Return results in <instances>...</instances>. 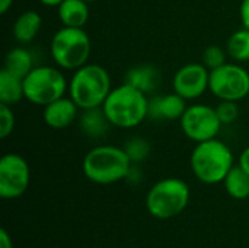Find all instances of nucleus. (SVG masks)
Returning a JSON list of instances; mask_svg holds the SVG:
<instances>
[{"label":"nucleus","mask_w":249,"mask_h":248,"mask_svg":"<svg viewBox=\"0 0 249 248\" xmlns=\"http://www.w3.org/2000/svg\"><path fill=\"white\" fill-rule=\"evenodd\" d=\"M102 108L111 126L133 129L149 117V98L140 89L124 82L111 89Z\"/></svg>","instance_id":"f257e3e1"},{"label":"nucleus","mask_w":249,"mask_h":248,"mask_svg":"<svg viewBox=\"0 0 249 248\" xmlns=\"http://www.w3.org/2000/svg\"><path fill=\"white\" fill-rule=\"evenodd\" d=\"M131 164L124 148L101 145L85 155L82 170L85 177L92 183L107 186L128 178Z\"/></svg>","instance_id":"f03ea898"},{"label":"nucleus","mask_w":249,"mask_h":248,"mask_svg":"<svg viewBox=\"0 0 249 248\" xmlns=\"http://www.w3.org/2000/svg\"><path fill=\"white\" fill-rule=\"evenodd\" d=\"M190 164L196 178L204 184L223 183L235 165L231 148L217 137L197 143L191 152Z\"/></svg>","instance_id":"7ed1b4c3"},{"label":"nucleus","mask_w":249,"mask_h":248,"mask_svg":"<svg viewBox=\"0 0 249 248\" xmlns=\"http://www.w3.org/2000/svg\"><path fill=\"white\" fill-rule=\"evenodd\" d=\"M111 89V77L107 69L86 63L73 72L69 83V96L80 110H90L102 107Z\"/></svg>","instance_id":"20e7f679"},{"label":"nucleus","mask_w":249,"mask_h":248,"mask_svg":"<svg viewBox=\"0 0 249 248\" xmlns=\"http://www.w3.org/2000/svg\"><path fill=\"white\" fill-rule=\"evenodd\" d=\"M190 202L188 184L175 177L159 180L146 196V209L156 219H171L185 210Z\"/></svg>","instance_id":"39448f33"},{"label":"nucleus","mask_w":249,"mask_h":248,"mask_svg":"<svg viewBox=\"0 0 249 248\" xmlns=\"http://www.w3.org/2000/svg\"><path fill=\"white\" fill-rule=\"evenodd\" d=\"M92 42L83 28H60L51 38L50 53L54 63L64 70H77L90 57Z\"/></svg>","instance_id":"423d86ee"},{"label":"nucleus","mask_w":249,"mask_h":248,"mask_svg":"<svg viewBox=\"0 0 249 248\" xmlns=\"http://www.w3.org/2000/svg\"><path fill=\"white\" fill-rule=\"evenodd\" d=\"M67 91V79L57 67L35 66L23 77L25 99L39 107H45L50 102L64 96Z\"/></svg>","instance_id":"0eeeda50"},{"label":"nucleus","mask_w":249,"mask_h":248,"mask_svg":"<svg viewBox=\"0 0 249 248\" xmlns=\"http://www.w3.org/2000/svg\"><path fill=\"white\" fill-rule=\"evenodd\" d=\"M210 92L220 101H241L249 94V72L239 63H225L210 70Z\"/></svg>","instance_id":"6e6552de"},{"label":"nucleus","mask_w":249,"mask_h":248,"mask_svg":"<svg viewBox=\"0 0 249 248\" xmlns=\"http://www.w3.org/2000/svg\"><path fill=\"white\" fill-rule=\"evenodd\" d=\"M179 124L182 133L196 143L214 139L223 126L216 108L206 104L190 105L181 117Z\"/></svg>","instance_id":"1a4fd4ad"},{"label":"nucleus","mask_w":249,"mask_h":248,"mask_svg":"<svg viewBox=\"0 0 249 248\" xmlns=\"http://www.w3.org/2000/svg\"><path fill=\"white\" fill-rule=\"evenodd\" d=\"M31 171L26 159L19 153H6L0 159V197L13 200L25 194L29 187Z\"/></svg>","instance_id":"9d476101"},{"label":"nucleus","mask_w":249,"mask_h":248,"mask_svg":"<svg viewBox=\"0 0 249 248\" xmlns=\"http://www.w3.org/2000/svg\"><path fill=\"white\" fill-rule=\"evenodd\" d=\"M210 70L203 63H188L177 70L172 88L174 92L187 101L200 98L209 89Z\"/></svg>","instance_id":"9b49d317"},{"label":"nucleus","mask_w":249,"mask_h":248,"mask_svg":"<svg viewBox=\"0 0 249 248\" xmlns=\"http://www.w3.org/2000/svg\"><path fill=\"white\" fill-rule=\"evenodd\" d=\"M187 108V99H184L177 92L149 98V118H153L156 121L181 120Z\"/></svg>","instance_id":"f8f14e48"},{"label":"nucleus","mask_w":249,"mask_h":248,"mask_svg":"<svg viewBox=\"0 0 249 248\" xmlns=\"http://www.w3.org/2000/svg\"><path fill=\"white\" fill-rule=\"evenodd\" d=\"M79 110L80 108L70 96H61L44 107L42 118L48 127L54 130H63L74 123Z\"/></svg>","instance_id":"ddd939ff"},{"label":"nucleus","mask_w":249,"mask_h":248,"mask_svg":"<svg viewBox=\"0 0 249 248\" xmlns=\"http://www.w3.org/2000/svg\"><path fill=\"white\" fill-rule=\"evenodd\" d=\"M124 82L149 95L159 88L160 70L153 64H139L127 70Z\"/></svg>","instance_id":"4468645a"},{"label":"nucleus","mask_w":249,"mask_h":248,"mask_svg":"<svg viewBox=\"0 0 249 248\" xmlns=\"http://www.w3.org/2000/svg\"><path fill=\"white\" fill-rule=\"evenodd\" d=\"M57 9L63 26L83 28L89 20V3L85 0H64Z\"/></svg>","instance_id":"2eb2a0df"},{"label":"nucleus","mask_w":249,"mask_h":248,"mask_svg":"<svg viewBox=\"0 0 249 248\" xmlns=\"http://www.w3.org/2000/svg\"><path fill=\"white\" fill-rule=\"evenodd\" d=\"M42 26V18L35 10L20 13L13 23V37L19 44H29L35 39Z\"/></svg>","instance_id":"dca6fc26"},{"label":"nucleus","mask_w":249,"mask_h":248,"mask_svg":"<svg viewBox=\"0 0 249 248\" xmlns=\"http://www.w3.org/2000/svg\"><path fill=\"white\" fill-rule=\"evenodd\" d=\"M111 127L109 120L107 118L104 108H90V110H82V117H80V129L82 132L92 137V139H99L104 137Z\"/></svg>","instance_id":"f3484780"},{"label":"nucleus","mask_w":249,"mask_h":248,"mask_svg":"<svg viewBox=\"0 0 249 248\" xmlns=\"http://www.w3.org/2000/svg\"><path fill=\"white\" fill-rule=\"evenodd\" d=\"M22 98H25L23 79L3 67L0 72V102L12 107Z\"/></svg>","instance_id":"a211bd4d"},{"label":"nucleus","mask_w":249,"mask_h":248,"mask_svg":"<svg viewBox=\"0 0 249 248\" xmlns=\"http://www.w3.org/2000/svg\"><path fill=\"white\" fill-rule=\"evenodd\" d=\"M6 70H9L10 73L19 76V77H25L35 66H34V57L32 54L23 48V47H16L12 48L6 57H4V66Z\"/></svg>","instance_id":"6ab92c4d"},{"label":"nucleus","mask_w":249,"mask_h":248,"mask_svg":"<svg viewBox=\"0 0 249 248\" xmlns=\"http://www.w3.org/2000/svg\"><path fill=\"white\" fill-rule=\"evenodd\" d=\"M223 184L231 197L236 200H245L249 197V174L242 167L233 165L223 180Z\"/></svg>","instance_id":"aec40b11"},{"label":"nucleus","mask_w":249,"mask_h":248,"mask_svg":"<svg viewBox=\"0 0 249 248\" xmlns=\"http://www.w3.org/2000/svg\"><path fill=\"white\" fill-rule=\"evenodd\" d=\"M226 51L236 63L249 61V29L242 28L235 31L226 42Z\"/></svg>","instance_id":"412c9836"},{"label":"nucleus","mask_w":249,"mask_h":248,"mask_svg":"<svg viewBox=\"0 0 249 248\" xmlns=\"http://www.w3.org/2000/svg\"><path fill=\"white\" fill-rule=\"evenodd\" d=\"M124 151L127 152L131 162H142L150 153V143L143 137H131L127 140Z\"/></svg>","instance_id":"4be33fe9"},{"label":"nucleus","mask_w":249,"mask_h":248,"mask_svg":"<svg viewBox=\"0 0 249 248\" xmlns=\"http://www.w3.org/2000/svg\"><path fill=\"white\" fill-rule=\"evenodd\" d=\"M226 54L228 51H225L222 47L219 45H209L204 51H203V64L209 69V70H214L220 66H223L226 61Z\"/></svg>","instance_id":"5701e85b"},{"label":"nucleus","mask_w":249,"mask_h":248,"mask_svg":"<svg viewBox=\"0 0 249 248\" xmlns=\"http://www.w3.org/2000/svg\"><path fill=\"white\" fill-rule=\"evenodd\" d=\"M216 111L223 126L235 123L239 117V108L235 101H222L216 107Z\"/></svg>","instance_id":"b1692460"},{"label":"nucleus","mask_w":249,"mask_h":248,"mask_svg":"<svg viewBox=\"0 0 249 248\" xmlns=\"http://www.w3.org/2000/svg\"><path fill=\"white\" fill-rule=\"evenodd\" d=\"M15 129V114L10 105L0 102V137L6 139Z\"/></svg>","instance_id":"393cba45"},{"label":"nucleus","mask_w":249,"mask_h":248,"mask_svg":"<svg viewBox=\"0 0 249 248\" xmlns=\"http://www.w3.org/2000/svg\"><path fill=\"white\" fill-rule=\"evenodd\" d=\"M239 16H241L242 26L249 29V0H242L239 7Z\"/></svg>","instance_id":"a878e982"},{"label":"nucleus","mask_w":249,"mask_h":248,"mask_svg":"<svg viewBox=\"0 0 249 248\" xmlns=\"http://www.w3.org/2000/svg\"><path fill=\"white\" fill-rule=\"evenodd\" d=\"M0 248H13L12 240L6 229H0Z\"/></svg>","instance_id":"bb28decb"},{"label":"nucleus","mask_w":249,"mask_h":248,"mask_svg":"<svg viewBox=\"0 0 249 248\" xmlns=\"http://www.w3.org/2000/svg\"><path fill=\"white\" fill-rule=\"evenodd\" d=\"M238 165L242 167V168L249 174V146L247 149L242 151V153H241V156H239V164H238Z\"/></svg>","instance_id":"cd10ccee"},{"label":"nucleus","mask_w":249,"mask_h":248,"mask_svg":"<svg viewBox=\"0 0 249 248\" xmlns=\"http://www.w3.org/2000/svg\"><path fill=\"white\" fill-rule=\"evenodd\" d=\"M12 4H13V0H0V13L6 15L9 9L12 7Z\"/></svg>","instance_id":"c85d7f7f"},{"label":"nucleus","mask_w":249,"mask_h":248,"mask_svg":"<svg viewBox=\"0 0 249 248\" xmlns=\"http://www.w3.org/2000/svg\"><path fill=\"white\" fill-rule=\"evenodd\" d=\"M64 0H39L41 4L47 6V7H58Z\"/></svg>","instance_id":"c756f323"},{"label":"nucleus","mask_w":249,"mask_h":248,"mask_svg":"<svg viewBox=\"0 0 249 248\" xmlns=\"http://www.w3.org/2000/svg\"><path fill=\"white\" fill-rule=\"evenodd\" d=\"M85 1H88V3H93V1H99V0H85Z\"/></svg>","instance_id":"7c9ffc66"}]
</instances>
